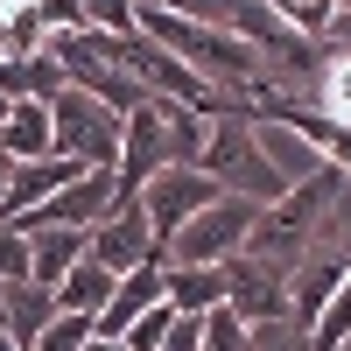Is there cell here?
I'll use <instances>...</instances> for the list:
<instances>
[{
  "label": "cell",
  "instance_id": "cell-1",
  "mask_svg": "<svg viewBox=\"0 0 351 351\" xmlns=\"http://www.w3.org/2000/svg\"><path fill=\"white\" fill-rule=\"evenodd\" d=\"M344 190H351V176H344L337 162H316V169H302L295 183H288V190L267 204V211L253 218V232H246V246H239V253H253V260H274V267H288V274H295V260L316 246V232H324V225L337 218Z\"/></svg>",
  "mask_w": 351,
  "mask_h": 351
},
{
  "label": "cell",
  "instance_id": "cell-2",
  "mask_svg": "<svg viewBox=\"0 0 351 351\" xmlns=\"http://www.w3.org/2000/svg\"><path fill=\"white\" fill-rule=\"evenodd\" d=\"M134 28H141V36H155L169 56H183V64H190L204 84H218V92H253V84L267 77V49H260V43H246V36H232V28L183 21V14L155 8V0H141Z\"/></svg>",
  "mask_w": 351,
  "mask_h": 351
},
{
  "label": "cell",
  "instance_id": "cell-3",
  "mask_svg": "<svg viewBox=\"0 0 351 351\" xmlns=\"http://www.w3.org/2000/svg\"><path fill=\"white\" fill-rule=\"evenodd\" d=\"M197 169L211 176L225 197H246V204H260V211H267V204L295 183V176L267 155V134L246 127V120H211V141H204Z\"/></svg>",
  "mask_w": 351,
  "mask_h": 351
},
{
  "label": "cell",
  "instance_id": "cell-4",
  "mask_svg": "<svg viewBox=\"0 0 351 351\" xmlns=\"http://www.w3.org/2000/svg\"><path fill=\"white\" fill-rule=\"evenodd\" d=\"M49 148L84 169H112L120 162V112L99 106L92 92H77V84H64L49 99Z\"/></svg>",
  "mask_w": 351,
  "mask_h": 351
},
{
  "label": "cell",
  "instance_id": "cell-5",
  "mask_svg": "<svg viewBox=\"0 0 351 351\" xmlns=\"http://www.w3.org/2000/svg\"><path fill=\"white\" fill-rule=\"evenodd\" d=\"M253 218H260V204H246V197H218V204H204V211L162 246V267H225V260L246 246Z\"/></svg>",
  "mask_w": 351,
  "mask_h": 351
},
{
  "label": "cell",
  "instance_id": "cell-6",
  "mask_svg": "<svg viewBox=\"0 0 351 351\" xmlns=\"http://www.w3.org/2000/svg\"><path fill=\"white\" fill-rule=\"evenodd\" d=\"M351 274V225H324L316 232V246L295 260V274H288V324H316V316H324V302L337 295V281Z\"/></svg>",
  "mask_w": 351,
  "mask_h": 351
},
{
  "label": "cell",
  "instance_id": "cell-7",
  "mask_svg": "<svg viewBox=\"0 0 351 351\" xmlns=\"http://www.w3.org/2000/svg\"><path fill=\"white\" fill-rule=\"evenodd\" d=\"M225 190L211 183V176H204V169H155L148 176V183H141V211H148V232H155V260H162V246L176 239V232H183L197 211H204V204H218Z\"/></svg>",
  "mask_w": 351,
  "mask_h": 351
},
{
  "label": "cell",
  "instance_id": "cell-8",
  "mask_svg": "<svg viewBox=\"0 0 351 351\" xmlns=\"http://www.w3.org/2000/svg\"><path fill=\"white\" fill-rule=\"evenodd\" d=\"M112 204H120V183H112V169H84L71 176L64 190H56L49 204H36L28 218H14L21 232H92Z\"/></svg>",
  "mask_w": 351,
  "mask_h": 351
},
{
  "label": "cell",
  "instance_id": "cell-9",
  "mask_svg": "<svg viewBox=\"0 0 351 351\" xmlns=\"http://www.w3.org/2000/svg\"><path fill=\"white\" fill-rule=\"evenodd\" d=\"M155 169H169V112L162 99H141L127 120H120V162H112V183H120V204L141 197Z\"/></svg>",
  "mask_w": 351,
  "mask_h": 351
},
{
  "label": "cell",
  "instance_id": "cell-10",
  "mask_svg": "<svg viewBox=\"0 0 351 351\" xmlns=\"http://www.w3.org/2000/svg\"><path fill=\"white\" fill-rule=\"evenodd\" d=\"M84 253L99 260L106 274H134V267H148L155 260V232H148V211L127 197V204H112V211L84 232Z\"/></svg>",
  "mask_w": 351,
  "mask_h": 351
},
{
  "label": "cell",
  "instance_id": "cell-11",
  "mask_svg": "<svg viewBox=\"0 0 351 351\" xmlns=\"http://www.w3.org/2000/svg\"><path fill=\"white\" fill-rule=\"evenodd\" d=\"M71 176H84V162H71V155L14 162V176H8V197H0V225H14V218H28V211H36V204H49L56 190L71 183Z\"/></svg>",
  "mask_w": 351,
  "mask_h": 351
},
{
  "label": "cell",
  "instance_id": "cell-12",
  "mask_svg": "<svg viewBox=\"0 0 351 351\" xmlns=\"http://www.w3.org/2000/svg\"><path fill=\"white\" fill-rule=\"evenodd\" d=\"M302 106H309V112H324L330 127H351V49L316 43V71H309Z\"/></svg>",
  "mask_w": 351,
  "mask_h": 351
},
{
  "label": "cell",
  "instance_id": "cell-13",
  "mask_svg": "<svg viewBox=\"0 0 351 351\" xmlns=\"http://www.w3.org/2000/svg\"><path fill=\"white\" fill-rule=\"evenodd\" d=\"M155 302H162V260H148V267H134V274L112 281V295H106V309L92 316V330H99V337H120L134 316L155 309Z\"/></svg>",
  "mask_w": 351,
  "mask_h": 351
},
{
  "label": "cell",
  "instance_id": "cell-14",
  "mask_svg": "<svg viewBox=\"0 0 351 351\" xmlns=\"http://www.w3.org/2000/svg\"><path fill=\"white\" fill-rule=\"evenodd\" d=\"M64 56H56L49 43L43 49H28V56H0V99H56V92H64Z\"/></svg>",
  "mask_w": 351,
  "mask_h": 351
},
{
  "label": "cell",
  "instance_id": "cell-15",
  "mask_svg": "<svg viewBox=\"0 0 351 351\" xmlns=\"http://www.w3.org/2000/svg\"><path fill=\"white\" fill-rule=\"evenodd\" d=\"M49 316H56V288H43V281H0V330H8L21 351L43 337Z\"/></svg>",
  "mask_w": 351,
  "mask_h": 351
},
{
  "label": "cell",
  "instance_id": "cell-16",
  "mask_svg": "<svg viewBox=\"0 0 351 351\" xmlns=\"http://www.w3.org/2000/svg\"><path fill=\"white\" fill-rule=\"evenodd\" d=\"M0 155H8V162H43V155H56V148H49V106H43V99H8Z\"/></svg>",
  "mask_w": 351,
  "mask_h": 351
},
{
  "label": "cell",
  "instance_id": "cell-17",
  "mask_svg": "<svg viewBox=\"0 0 351 351\" xmlns=\"http://www.w3.org/2000/svg\"><path fill=\"white\" fill-rule=\"evenodd\" d=\"M162 302L176 316H211V309H225V267H162Z\"/></svg>",
  "mask_w": 351,
  "mask_h": 351
},
{
  "label": "cell",
  "instance_id": "cell-18",
  "mask_svg": "<svg viewBox=\"0 0 351 351\" xmlns=\"http://www.w3.org/2000/svg\"><path fill=\"white\" fill-rule=\"evenodd\" d=\"M84 260V232H28V281L56 288Z\"/></svg>",
  "mask_w": 351,
  "mask_h": 351
},
{
  "label": "cell",
  "instance_id": "cell-19",
  "mask_svg": "<svg viewBox=\"0 0 351 351\" xmlns=\"http://www.w3.org/2000/svg\"><path fill=\"white\" fill-rule=\"evenodd\" d=\"M112 281H120V274H106L99 260L84 253L77 267H71L64 281H56V309H77V316H99V309H106V295H112Z\"/></svg>",
  "mask_w": 351,
  "mask_h": 351
},
{
  "label": "cell",
  "instance_id": "cell-20",
  "mask_svg": "<svg viewBox=\"0 0 351 351\" xmlns=\"http://www.w3.org/2000/svg\"><path fill=\"white\" fill-rule=\"evenodd\" d=\"M260 8H267V14L288 28V36H309V43H324L344 0H260Z\"/></svg>",
  "mask_w": 351,
  "mask_h": 351
},
{
  "label": "cell",
  "instance_id": "cell-21",
  "mask_svg": "<svg viewBox=\"0 0 351 351\" xmlns=\"http://www.w3.org/2000/svg\"><path fill=\"white\" fill-rule=\"evenodd\" d=\"M344 337H351V274L337 281V295L324 302V316L309 324V351H337Z\"/></svg>",
  "mask_w": 351,
  "mask_h": 351
},
{
  "label": "cell",
  "instance_id": "cell-22",
  "mask_svg": "<svg viewBox=\"0 0 351 351\" xmlns=\"http://www.w3.org/2000/svg\"><path fill=\"white\" fill-rule=\"evenodd\" d=\"M92 344V316H77V309H56L49 324H43V337L28 344V351H84Z\"/></svg>",
  "mask_w": 351,
  "mask_h": 351
},
{
  "label": "cell",
  "instance_id": "cell-23",
  "mask_svg": "<svg viewBox=\"0 0 351 351\" xmlns=\"http://www.w3.org/2000/svg\"><path fill=\"white\" fill-rule=\"evenodd\" d=\"M77 8H84V28H99V36H134L141 0H77Z\"/></svg>",
  "mask_w": 351,
  "mask_h": 351
},
{
  "label": "cell",
  "instance_id": "cell-24",
  "mask_svg": "<svg viewBox=\"0 0 351 351\" xmlns=\"http://www.w3.org/2000/svg\"><path fill=\"white\" fill-rule=\"evenodd\" d=\"M204 351H253V330L232 309H211L204 316Z\"/></svg>",
  "mask_w": 351,
  "mask_h": 351
},
{
  "label": "cell",
  "instance_id": "cell-25",
  "mask_svg": "<svg viewBox=\"0 0 351 351\" xmlns=\"http://www.w3.org/2000/svg\"><path fill=\"white\" fill-rule=\"evenodd\" d=\"M28 8H36V21H43V43L77 36V28H84V8H77V0H28Z\"/></svg>",
  "mask_w": 351,
  "mask_h": 351
},
{
  "label": "cell",
  "instance_id": "cell-26",
  "mask_svg": "<svg viewBox=\"0 0 351 351\" xmlns=\"http://www.w3.org/2000/svg\"><path fill=\"white\" fill-rule=\"evenodd\" d=\"M253 351H309V330L302 324H253Z\"/></svg>",
  "mask_w": 351,
  "mask_h": 351
},
{
  "label": "cell",
  "instance_id": "cell-27",
  "mask_svg": "<svg viewBox=\"0 0 351 351\" xmlns=\"http://www.w3.org/2000/svg\"><path fill=\"white\" fill-rule=\"evenodd\" d=\"M0 281H28V232L0 225Z\"/></svg>",
  "mask_w": 351,
  "mask_h": 351
},
{
  "label": "cell",
  "instance_id": "cell-28",
  "mask_svg": "<svg viewBox=\"0 0 351 351\" xmlns=\"http://www.w3.org/2000/svg\"><path fill=\"white\" fill-rule=\"evenodd\" d=\"M162 351H204V316H176L169 337H162Z\"/></svg>",
  "mask_w": 351,
  "mask_h": 351
},
{
  "label": "cell",
  "instance_id": "cell-29",
  "mask_svg": "<svg viewBox=\"0 0 351 351\" xmlns=\"http://www.w3.org/2000/svg\"><path fill=\"white\" fill-rule=\"evenodd\" d=\"M324 43H337V49H351V0H344V8H337V21H330V36Z\"/></svg>",
  "mask_w": 351,
  "mask_h": 351
},
{
  "label": "cell",
  "instance_id": "cell-30",
  "mask_svg": "<svg viewBox=\"0 0 351 351\" xmlns=\"http://www.w3.org/2000/svg\"><path fill=\"white\" fill-rule=\"evenodd\" d=\"M84 351H127V344H120V337H99V330H92V344H84Z\"/></svg>",
  "mask_w": 351,
  "mask_h": 351
},
{
  "label": "cell",
  "instance_id": "cell-31",
  "mask_svg": "<svg viewBox=\"0 0 351 351\" xmlns=\"http://www.w3.org/2000/svg\"><path fill=\"white\" fill-rule=\"evenodd\" d=\"M8 176H14V162H8V155H0V197H8Z\"/></svg>",
  "mask_w": 351,
  "mask_h": 351
},
{
  "label": "cell",
  "instance_id": "cell-32",
  "mask_svg": "<svg viewBox=\"0 0 351 351\" xmlns=\"http://www.w3.org/2000/svg\"><path fill=\"white\" fill-rule=\"evenodd\" d=\"M0 351H21V344H14V337H8V330H0Z\"/></svg>",
  "mask_w": 351,
  "mask_h": 351
},
{
  "label": "cell",
  "instance_id": "cell-33",
  "mask_svg": "<svg viewBox=\"0 0 351 351\" xmlns=\"http://www.w3.org/2000/svg\"><path fill=\"white\" fill-rule=\"evenodd\" d=\"M0 120H8V99H0Z\"/></svg>",
  "mask_w": 351,
  "mask_h": 351
},
{
  "label": "cell",
  "instance_id": "cell-34",
  "mask_svg": "<svg viewBox=\"0 0 351 351\" xmlns=\"http://www.w3.org/2000/svg\"><path fill=\"white\" fill-rule=\"evenodd\" d=\"M337 351H351V337H344V344H337Z\"/></svg>",
  "mask_w": 351,
  "mask_h": 351
}]
</instances>
